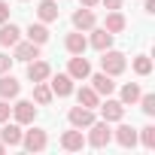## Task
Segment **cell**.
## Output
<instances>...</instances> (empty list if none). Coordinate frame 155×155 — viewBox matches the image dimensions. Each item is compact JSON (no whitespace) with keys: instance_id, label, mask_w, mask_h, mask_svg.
<instances>
[{"instance_id":"1","label":"cell","mask_w":155,"mask_h":155,"mask_svg":"<svg viewBox=\"0 0 155 155\" xmlns=\"http://www.w3.org/2000/svg\"><path fill=\"white\" fill-rule=\"evenodd\" d=\"M125 67H128L125 52H116V49L101 52V70H104V73H110V76H122V73H125Z\"/></svg>"},{"instance_id":"2","label":"cell","mask_w":155,"mask_h":155,"mask_svg":"<svg viewBox=\"0 0 155 155\" xmlns=\"http://www.w3.org/2000/svg\"><path fill=\"white\" fill-rule=\"evenodd\" d=\"M110 140H113V131H110V122H91L88 125V137H85V146H94V149H104V146H110Z\"/></svg>"},{"instance_id":"3","label":"cell","mask_w":155,"mask_h":155,"mask_svg":"<svg viewBox=\"0 0 155 155\" xmlns=\"http://www.w3.org/2000/svg\"><path fill=\"white\" fill-rule=\"evenodd\" d=\"M21 146H25L28 152H43V149L49 146V134H46L43 128H31V131L21 134Z\"/></svg>"},{"instance_id":"4","label":"cell","mask_w":155,"mask_h":155,"mask_svg":"<svg viewBox=\"0 0 155 155\" xmlns=\"http://www.w3.org/2000/svg\"><path fill=\"white\" fill-rule=\"evenodd\" d=\"M67 76L76 82V79H88L91 76V64H88V58H82V55H73L70 61H67Z\"/></svg>"},{"instance_id":"5","label":"cell","mask_w":155,"mask_h":155,"mask_svg":"<svg viewBox=\"0 0 155 155\" xmlns=\"http://www.w3.org/2000/svg\"><path fill=\"white\" fill-rule=\"evenodd\" d=\"M34 58H40V46L37 43H31V40H18L15 46H12V61H34Z\"/></svg>"},{"instance_id":"6","label":"cell","mask_w":155,"mask_h":155,"mask_svg":"<svg viewBox=\"0 0 155 155\" xmlns=\"http://www.w3.org/2000/svg\"><path fill=\"white\" fill-rule=\"evenodd\" d=\"M12 116H15L18 125H34V119H37V107H34V101H15Z\"/></svg>"},{"instance_id":"7","label":"cell","mask_w":155,"mask_h":155,"mask_svg":"<svg viewBox=\"0 0 155 155\" xmlns=\"http://www.w3.org/2000/svg\"><path fill=\"white\" fill-rule=\"evenodd\" d=\"M97 107H101L104 122H122V119H125V104H122V101L107 97V101H104V104H97Z\"/></svg>"},{"instance_id":"8","label":"cell","mask_w":155,"mask_h":155,"mask_svg":"<svg viewBox=\"0 0 155 155\" xmlns=\"http://www.w3.org/2000/svg\"><path fill=\"white\" fill-rule=\"evenodd\" d=\"M21 91V82L15 79L12 73H0V97L3 101H15Z\"/></svg>"},{"instance_id":"9","label":"cell","mask_w":155,"mask_h":155,"mask_svg":"<svg viewBox=\"0 0 155 155\" xmlns=\"http://www.w3.org/2000/svg\"><path fill=\"white\" fill-rule=\"evenodd\" d=\"M88 79H91V88H94L101 97H110V94L116 91L113 76H110V73H104V70H101V73H94V76H88Z\"/></svg>"},{"instance_id":"10","label":"cell","mask_w":155,"mask_h":155,"mask_svg":"<svg viewBox=\"0 0 155 155\" xmlns=\"http://www.w3.org/2000/svg\"><path fill=\"white\" fill-rule=\"evenodd\" d=\"M67 122H70L73 128H88V125L94 122V110H88V107H73V110L67 113Z\"/></svg>"},{"instance_id":"11","label":"cell","mask_w":155,"mask_h":155,"mask_svg":"<svg viewBox=\"0 0 155 155\" xmlns=\"http://www.w3.org/2000/svg\"><path fill=\"white\" fill-rule=\"evenodd\" d=\"M21 134H25L21 125L18 122H9V119L3 122V128H0V140H3L6 146H21Z\"/></svg>"},{"instance_id":"12","label":"cell","mask_w":155,"mask_h":155,"mask_svg":"<svg viewBox=\"0 0 155 155\" xmlns=\"http://www.w3.org/2000/svg\"><path fill=\"white\" fill-rule=\"evenodd\" d=\"M88 46H91V49H97V52H107V49H113V34H110L107 28H91Z\"/></svg>"},{"instance_id":"13","label":"cell","mask_w":155,"mask_h":155,"mask_svg":"<svg viewBox=\"0 0 155 155\" xmlns=\"http://www.w3.org/2000/svg\"><path fill=\"white\" fill-rule=\"evenodd\" d=\"M113 140H116L119 146H125V149H134V146H137V128H134V125H119V128L113 131Z\"/></svg>"},{"instance_id":"14","label":"cell","mask_w":155,"mask_h":155,"mask_svg":"<svg viewBox=\"0 0 155 155\" xmlns=\"http://www.w3.org/2000/svg\"><path fill=\"white\" fill-rule=\"evenodd\" d=\"M64 49H67L70 55H85V49H88V37H85L82 31H73V34H67Z\"/></svg>"},{"instance_id":"15","label":"cell","mask_w":155,"mask_h":155,"mask_svg":"<svg viewBox=\"0 0 155 155\" xmlns=\"http://www.w3.org/2000/svg\"><path fill=\"white\" fill-rule=\"evenodd\" d=\"M82 146H85L82 128H73V131H64V134H61V149H67V152H79Z\"/></svg>"},{"instance_id":"16","label":"cell","mask_w":155,"mask_h":155,"mask_svg":"<svg viewBox=\"0 0 155 155\" xmlns=\"http://www.w3.org/2000/svg\"><path fill=\"white\" fill-rule=\"evenodd\" d=\"M49 76H52V67H49L46 61H40V58L28 61V79H31V82H46Z\"/></svg>"},{"instance_id":"17","label":"cell","mask_w":155,"mask_h":155,"mask_svg":"<svg viewBox=\"0 0 155 155\" xmlns=\"http://www.w3.org/2000/svg\"><path fill=\"white\" fill-rule=\"evenodd\" d=\"M18 40H21V28L18 25H12V21L0 25V46H3V49H12Z\"/></svg>"},{"instance_id":"18","label":"cell","mask_w":155,"mask_h":155,"mask_svg":"<svg viewBox=\"0 0 155 155\" xmlns=\"http://www.w3.org/2000/svg\"><path fill=\"white\" fill-rule=\"evenodd\" d=\"M94 25H97V18H94V12H91L88 6H82V9L73 12V28H76V31H91Z\"/></svg>"},{"instance_id":"19","label":"cell","mask_w":155,"mask_h":155,"mask_svg":"<svg viewBox=\"0 0 155 155\" xmlns=\"http://www.w3.org/2000/svg\"><path fill=\"white\" fill-rule=\"evenodd\" d=\"M49 88H52V94H58V97H67V94H73V79H70L67 73H58V76H52Z\"/></svg>"},{"instance_id":"20","label":"cell","mask_w":155,"mask_h":155,"mask_svg":"<svg viewBox=\"0 0 155 155\" xmlns=\"http://www.w3.org/2000/svg\"><path fill=\"white\" fill-rule=\"evenodd\" d=\"M58 15H61V9H58V3H55V0H40V6H37V18H40L43 25L58 21Z\"/></svg>"},{"instance_id":"21","label":"cell","mask_w":155,"mask_h":155,"mask_svg":"<svg viewBox=\"0 0 155 155\" xmlns=\"http://www.w3.org/2000/svg\"><path fill=\"white\" fill-rule=\"evenodd\" d=\"M104 28L116 37V34H122V31L128 28V21H125V15H122L119 9H110V12H107V18H104Z\"/></svg>"},{"instance_id":"22","label":"cell","mask_w":155,"mask_h":155,"mask_svg":"<svg viewBox=\"0 0 155 155\" xmlns=\"http://www.w3.org/2000/svg\"><path fill=\"white\" fill-rule=\"evenodd\" d=\"M25 34H28V40H31V43H37V46H46V43H49V28H46L43 21L28 25V31H25Z\"/></svg>"},{"instance_id":"23","label":"cell","mask_w":155,"mask_h":155,"mask_svg":"<svg viewBox=\"0 0 155 155\" xmlns=\"http://www.w3.org/2000/svg\"><path fill=\"white\" fill-rule=\"evenodd\" d=\"M140 94H143V91H140V85H137V82H125V85H122V91H119V101H122L125 107H134V104L140 101Z\"/></svg>"},{"instance_id":"24","label":"cell","mask_w":155,"mask_h":155,"mask_svg":"<svg viewBox=\"0 0 155 155\" xmlns=\"http://www.w3.org/2000/svg\"><path fill=\"white\" fill-rule=\"evenodd\" d=\"M76 101H79V107H88V110H94V107L101 104V94H97L91 85H85V88H79V91H76Z\"/></svg>"},{"instance_id":"25","label":"cell","mask_w":155,"mask_h":155,"mask_svg":"<svg viewBox=\"0 0 155 155\" xmlns=\"http://www.w3.org/2000/svg\"><path fill=\"white\" fill-rule=\"evenodd\" d=\"M52 88H49V82H34V104H40V107H49L52 104Z\"/></svg>"},{"instance_id":"26","label":"cell","mask_w":155,"mask_h":155,"mask_svg":"<svg viewBox=\"0 0 155 155\" xmlns=\"http://www.w3.org/2000/svg\"><path fill=\"white\" fill-rule=\"evenodd\" d=\"M131 67H134L137 76H149V73H152V58H149V55H137V58L131 61Z\"/></svg>"},{"instance_id":"27","label":"cell","mask_w":155,"mask_h":155,"mask_svg":"<svg viewBox=\"0 0 155 155\" xmlns=\"http://www.w3.org/2000/svg\"><path fill=\"white\" fill-rule=\"evenodd\" d=\"M137 143H143L146 149H155V125H146L137 131Z\"/></svg>"},{"instance_id":"28","label":"cell","mask_w":155,"mask_h":155,"mask_svg":"<svg viewBox=\"0 0 155 155\" xmlns=\"http://www.w3.org/2000/svg\"><path fill=\"white\" fill-rule=\"evenodd\" d=\"M140 110L146 113V116H155V94H140Z\"/></svg>"},{"instance_id":"29","label":"cell","mask_w":155,"mask_h":155,"mask_svg":"<svg viewBox=\"0 0 155 155\" xmlns=\"http://www.w3.org/2000/svg\"><path fill=\"white\" fill-rule=\"evenodd\" d=\"M9 70H12V58L6 52H0V73H9Z\"/></svg>"},{"instance_id":"30","label":"cell","mask_w":155,"mask_h":155,"mask_svg":"<svg viewBox=\"0 0 155 155\" xmlns=\"http://www.w3.org/2000/svg\"><path fill=\"white\" fill-rule=\"evenodd\" d=\"M9 113H12V107H9V104H6L3 97H0V125H3V122L9 119Z\"/></svg>"},{"instance_id":"31","label":"cell","mask_w":155,"mask_h":155,"mask_svg":"<svg viewBox=\"0 0 155 155\" xmlns=\"http://www.w3.org/2000/svg\"><path fill=\"white\" fill-rule=\"evenodd\" d=\"M3 21H9V3L0 0V25H3Z\"/></svg>"},{"instance_id":"32","label":"cell","mask_w":155,"mask_h":155,"mask_svg":"<svg viewBox=\"0 0 155 155\" xmlns=\"http://www.w3.org/2000/svg\"><path fill=\"white\" fill-rule=\"evenodd\" d=\"M101 3H104L107 9H122V3H125V0H101Z\"/></svg>"},{"instance_id":"33","label":"cell","mask_w":155,"mask_h":155,"mask_svg":"<svg viewBox=\"0 0 155 155\" xmlns=\"http://www.w3.org/2000/svg\"><path fill=\"white\" fill-rule=\"evenodd\" d=\"M143 9H146V12L152 15V12H155V0H146V3H143Z\"/></svg>"},{"instance_id":"34","label":"cell","mask_w":155,"mask_h":155,"mask_svg":"<svg viewBox=\"0 0 155 155\" xmlns=\"http://www.w3.org/2000/svg\"><path fill=\"white\" fill-rule=\"evenodd\" d=\"M97 3H101V0H79V6H88V9H91V6H97Z\"/></svg>"},{"instance_id":"35","label":"cell","mask_w":155,"mask_h":155,"mask_svg":"<svg viewBox=\"0 0 155 155\" xmlns=\"http://www.w3.org/2000/svg\"><path fill=\"white\" fill-rule=\"evenodd\" d=\"M0 152H6V143H3V140H0Z\"/></svg>"},{"instance_id":"36","label":"cell","mask_w":155,"mask_h":155,"mask_svg":"<svg viewBox=\"0 0 155 155\" xmlns=\"http://www.w3.org/2000/svg\"><path fill=\"white\" fill-rule=\"evenodd\" d=\"M21 3H25V0H21Z\"/></svg>"}]
</instances>
